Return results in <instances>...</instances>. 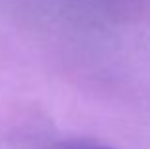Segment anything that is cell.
Returning <instances> with one entry per match:
<instances>
[]
</instances>
